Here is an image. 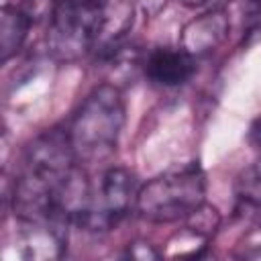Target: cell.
I'll return each mask as SVG.
<instances>
[{
  "instance_id": "6da1fadb",
  "label": "cell",
  "mask_w": 261,
  "mask_h": 261,
  "mask_svg": "<svg viewBox=\"0 0 261 261\" xmlns=\"http://www.w3.org/2000/svg\"><path fill=\"white\" fill-rule=\"evenodd\" d=\"M67 128L39 135L22 153L12 181V212L18 222L61 218L73 224L90 192Z\"/></svg>"
},
{
  "instance_id": "7a4b0ae2",
  "label": "cell",
  "mask_w": 261,
  "mask_h": 261,
  "mask_svg": "<svg viewBox=\"0 0 261 261\" xmlns=\"http://www.w3.org/2000/svg\"><path fill=\"white\" fill-rule=\"evenodd\" d=\"M124 126V98L114 84L96 86L65 126L71 149L82 165L110 159Z\"/></svg>"
},
{
  "instance_id": "3957f363",
  "label": "cell",
  "mask_w": 261,
  "mask_h": 261,
  "mask_svg": "<svg viewBox=\"0 0 261 261\" xmlns=\"http://www.w3.org/2000/svg\"><path fill=\"white\" fill-rule=\"evenodd\" d=\"M206 175L198 161L175 165L139 188L135 212L155 224L186 220L206 200Z\"/></svg>"
},
{
  "instance_id": "277c9868",
  "label": "cell",
  "mask_w": 261,
  "mask_h": 261,
  "mask_svg": "<svg viewBox=\"0 0 261 261\" xmlns=\"http://www.w3.org/2000/svg\"><path fill=\"white\" fill-rule=\"evenodd\" d=\"M104 0H59L47 20V53L55 61H75L96 53Z\"/></svg>"
},
{
  "instance_id": "5b68a950",
  "label": "cell",
  "mask_w": 261,
  "mask_h": 261,
  "mask_svg": "<svg viewBox=\"0 0 261 261\" xmlns=\"http://www.w3.org/2000/svg\"><path fill=\"white\" fill-rule=\"evenodd\" d=\"M139 188L133 171L124 167L106 169L96 184H90V192L73 226L88 232H108L116 228L135 210Z\"/></svg>"
},
{
  "instance_id": "8992f818",
  "label": "cell",
  "mask_w": 261,
  "mask_h": 261,
  "mask_svg": "<svg viewBox=\"0 0 261 261\" xmlns=\"http://www.w3.org/2000/svg\"><path fill=\"white\" fill-rule=\"evenodd\" d=\"M228 33L230 16L224 10L214 8L186 22L179 35V47L188 51L194 59H200L216 51L228 39Z\"/></svg>"
},
{
  "instance_id": "52a82bcc",
  "label": "cell",
  "mask_w": 261,
  "mask_h": 261,
  "mask_svg": "<svg viewBox=\"0 0 261 261\" xmlns=\"http://www.w3.org/2000/svg\"><path fill=\"white\" fill-rule=\"evenodd\" d=\"M145 75L163 88H175L196 73V59L181 47H155L143 61Z\"/></svg>"
},
{
  "instance_id": "ba28073f",
  "label": "cell",
  "mask_w": 261,
  "mask_h": 261,
  "mask_svg": "<svg viewBox=\"0 0 261 261\" xmlns=\"http://www.w3.org/2000/svg\"><path fill=\"white\" fill-rule=\"evenodd\" d=\"M31 27H33V20L20 6H12V4L2 6L0 10V59L2 63H6L10 57H14L22 49Z\"/></svg>"
},
{
  "instance_id": "9c48e42d",
  "label": "cell",
  "mask_w": 261,
  "mask_h": 261,
  "mask_svg": "<svg viewBox=\"0 0 261 261\" xmlns=\"http://www.w3.org/2000/svg\"><path fill=\"white\" fill-rule=\"evenodd\" d=\"M57 4H59V0H22L18 6L29 14V18L35 24L39 20H49L53 10L57 8Z\"/></svg>"
},
{
  "instance_id": "30bf717a",
  "label": "cell",
  "mask_w": 261,
  "mask_h": 261,
  "mask_svg": "<svg viewBox=\"0 0 261 261\" xmlns=\"http://www.w3.org/2000/svg\"><path fill=\"white\" fill-rule=\"evenodd\" d=\"M249 141L253 143V147L261 149V116L251 124V130H249Z\"/></svg>"
},
{
  "instance_id": "8fae6325",
  "label": "cell",
  "mask_w": 261,
  "mask_h": 261,
  "mask_svg": "<svg viewBox=\"0 0 261 261\" xmlns=\"http://www.w3.org/2000/svg\"><path fill=\"white\" fill-rule=\"evenodd\" d=\"M177 2L184 4L186 8H202V6H208L214 0H177Z\"/></svg>"
},
{
  "instance_id": "7c38bea8",
  "label": "cell",
  "mask_w": 261,
  "mask_h": 261,
  "mask_svg": "<svg viewBox=\"0 0 261 261\" xmlns=\"http://www.w3.org/2000/svg\"><path fill=\"white\" fill-rule=\"evenodd\" d=\"M249 8L255 18H261V0H249Z\"/></svg>"
}]
</instances>
